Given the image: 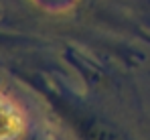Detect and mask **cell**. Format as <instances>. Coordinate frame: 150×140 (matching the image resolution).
<instances>
[{
	"label": "cell",
	"mask_w": 150,
	"mask_h": 140,
	"mask_svg": "<svg viewBox=\"0 0 150 140\" xmlns=\"http://www.w3.org/2000/svg\"><path fill=\"white\" fill-rule=\"evenodd\" d=\"M21 130V116L10 102L0 97V140L14 138Z\"/></svg>",
	"instance_id": "6da1fadb"
}]
</instances>
